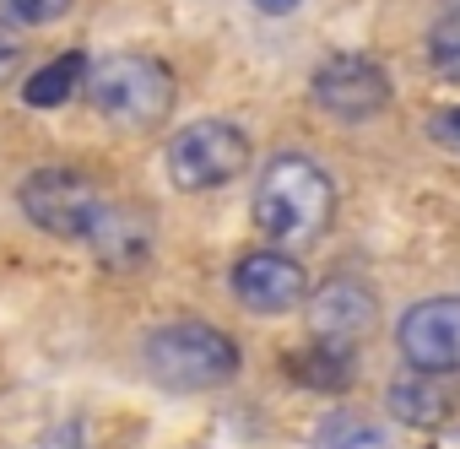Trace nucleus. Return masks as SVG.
I'll list each match as a JSON object with an SVG mask.
<instances>
[{
  "instance_id": "nucleus-15",
  "label": "nucleus",
  "mask_w": 460,
  "mask_h": 449,
  "mask_svg": "<svg viewBox=\"0 0 460 449\" xmlns=\"http://www.w3.org/2000/svg\"><path fill=\"white\" fill-rule=\"evenodd\" d=\"M71 12V0H0V17H12L17 28H44Z\"/></svg>"
},
{
  "instance_id": "nucleus-14",
  "label": "nucleus",
  "mask_w": 460,
  "mask_h": 449,
  "mask_svg": "<svg viewBox=\"0 0 460 449\" xmlns=\"http://www.w3.org/2000/svg\"><path fill=\"white\" fill-rule=\"evenodd\" d=\"M428 66H433L438 82H460V6L433 22V33H428Z\"/></svg>"
},
{
  "instance_id": "nucleus-12",
  "label": "nucleus",
  "mask_w": 460,
  "mask_h": 449,
  "mask_svg": "<svg viewBox=\"0 0 460 449\" xmlns=\"http://www.w3.org/2000/svg\"><path fill=\"white\" fill-rule=\"evenodd\" d=\"M82 76H87V60H82V55H60V60H49L44 71H33V76L22 82V98H28L33 109H60V103L82 87Z\"/></svg>"
},
{
  "instance_id": "nucleus-13",
  "label": "nucleus",
  "mask_w": 460,
  "mask_h": 449,
  "mask_svg": "<svg viewBox=\"0 0 460 449\" xmlns=\"http://www.w3.org/2000/svg\"><path fill=\"white\" fill-rule=\"evenodd\" d=\"M314 449H390V433L363 411H331L314 427Z\"/></svg>"
},
{
  "instance_id": "nucleus-17",
  "label": "nucleus",
  "mask_w": 460,
  "mask_h": 449,
  "mask_svg": "<svg viewBox=\"0 0 460 449\" xmlns=\"http://www.w3.org/2000/svg\"><path fill=\"white\" fill-rule=\"evenodd\" d=\"M255 6H261V12H277V17H282V12H293V6H298V0H255Z\"/></svg>"
},
{
  "instance_id": "nucleus-18",
  "label": "nucleus",
  "mask_w": 460,
  "mask_h": 449,
  "mask_svg": "<svg viewBox=\"0 0 460 449\" xmlns=\"http://www.w3.org/2000/svg\"><path fill=\"white\" fill-rule=\"evenodd\" d=\"M438 130H444V136H460V109H455V114H449V119H444Z\"/></svg>"
},
{
  "instance_id": "nucleus-9",
  "label": "nucleus",
  "mask_w": 460,
  "mask_h": 449,
  "mask_svg": "<svg viewBox=\"0 0 460 449\" xmlns=\"http://www.w3.org/2000/svg\"><path fill=\"white\" fill-rule=\"evenodd\" d=\"M234 298L250 314H293L309 298V277L293 255L282 250H255L234 266Z\"/></svg>"
},
{
  "instance_id": "nucleus-19",
  "label": "nucleus",
  "mask_w": 460,
  "mask_h": 449,
  "mask_svg": "<svg viewBox=\"0 0 460 449\" xmlns=\"http://www.w3.org/2000/svg\"><path fill=\"white\" fill-rule=\"evenodd\" d=\"M449 6H460V0H449Z\"/></svg>"
},
{
  "instance_id": "nucleus-7",
  "label": "nucleus",
  "mask_w": 460,
  "mask_h": 449,
  "mask_svg": "<svg viewBox=\"0 0 460 449\" xmlns=\"http://www.w3.org/2000/svg\"><path fill=\"white\" fill-rule=\"evenodd\" d=\"M395 347L411 368L460 374V298H422L401 314Z\"/></svg>"
},
{
  "instance_id": "nucleus-1",
  "label": "nucleus",
  "mask_w": 460,
  "mask_h": 449,
  "mask_svg": "<svg viewBox=\"0 0 460 449\" xmlns=\"http://www.w3.org/2000/svg\"><path fill=\"white\" fill-rule=\"evenodd\" d=\"M336 216V184L331 173L304 157V152H282L261 168L255 184V228L282 244V250H309Z\"/></svg>"
},
{
  "instance_id": "nucleus-6",
  "label": "nucleus",
  "mask_w": 460,
  "mask_h": 449,
  "mask_svg": "<svg viewBox=\"0 0 460 449\" xmlns=\"http://www.w3.org/2000/svg\"><path fill=\"white\" fill-rule=\"evenodd\" d=\"M314 103L331 114V119H347V125H363L374 114L390 109V76L368 60V55H336L314 71L309 82Z\"/></svg>"
},
{
  "instance_id": "nucleus-5",
  "label": "nucleus",
  "mask_w": 460,
  "mask_h": 449,
  "mask_svg": "<svg viewBox=\"0 0 460 449\" xmlns=\"http://www.w3.org/2000/svg\"><path fill=\"white\" fill-rule=\"evenodd\" d=\"M250 168V136L227 119H195L168 141V179L184 195L222 189Z\"/></svg>"
},
{
  "instance_id": "nucleus-8",
  "label": "nucleus",
  "mask_w": 460,
  "mask_h": 449,
  "mask_svg": "<svg viewBox=\"0 0 460 449\" xmlns=\"http://www.w3.org/2000/svg\"><path fill=\"white\" fill-rule=\"evenodd\" d=\"M379 325V304L363 282H325L309 298V341L331 347V352H352L374 336Z\"/></svg>"
},
{
  "instance_id": "nucleus-4",
  "label": "nucleus",
  "mask_w": 460,
  "mask_h": 449,
  "mask_svg": "<svg viewBox=\"0 0 460 449\" xmlns=\"http://www.w3.org/2000/svg\"><path fill=\"white\" fill-rule=\"evenodd\" d=\"M17 200L33 216V228H44L49 239H71V244H87L93 228L103 222V211L114 206L76 168H39V173H28L22 189H17Z\"/></svg>"
},
{
  "instance_id": "nucleus-10",
  "label": "nucleus",
  "mask_w": 460,
  "mask_h": 449,
  "mask_svg": "<svg viewBox=\"0 0 460 449\" xmlns=\"http://www.w3.org/2000/svg\"><path fill=\"white\" fill-rule=\"evenodd\" d=\"M390 411H395L401 422H411V427H438V422L455 411V384H449V374L417 368L411 379L390 384Z\"/></svg>"
},
{
  "instance_id": "nucleus-3",
  "label": "nucleus",
  "mask_w": 460,
  "mask_h": 449,
  "mask_svg": "<svg viewBox=\"0 0 460 449\" xmlns=\"http://www.w3.org/2000/svg\"><path fill=\"white\" fill-rule=\"evenodd\" d=\"M146 357V374L163 384V390H217L239 374V347L227 341L217 325H200V320H173V325H157L141 347Z\"/></svg>"
},
{
  "instance_id": "nucleus-2",
  "label": "nucleus",
  "mask_w": 460,
  "mask_h": 449,
  "mask_svg": "<svg viewBox=\"0 0 460 449\" xmlns=\"http://www.w3.org/2000/svg\"><path fill=\"white\" fill-rule=\"evenodd\" d=\"M82 92H87L93 114L119 125V130H157L173 114V98H179L173 71L152 55H136V49L103 55L98 66H87Z\"/></svg>"
},
{
  "instance_id": "nucleus-16",
  "label": "nucleus",
  "mask_w": 460,
  "mask_h": 449,
  "mask_svg": "<svg viewBox=\"0 0 460 449\" xmlns=\"http://www.w3.org/2000/svg\"><path fill=\"white\" fill-rule=\"evenodd\" d=\"M22 55H28V39L12 17H0V87H6L17 71H22Z\"/></svg>"
},
{
  "instance_id": "nucleus-11",
  "label": "nucleus",
  "mask_w": 460,
  "mask_h": 449,
  "mask_svg": "<svg viewBox=\"0 0 460 449\" xmlns=\"http://www.w3.org/2000/svg\"><path fill=\"white\" fill-rule=\"evenodd\" d=\"M87 244H93V255H98V260H109V266H136V260H146L152 233H146V222H141V216H130V211L109 206Z\"/></svg>"
}]
</instances>
